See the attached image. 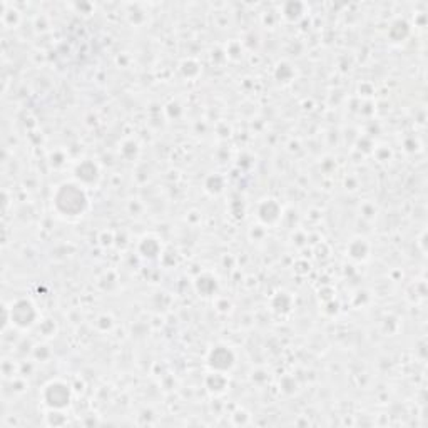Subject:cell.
<instances>
[{
    "instance_id": "obj_1",
    "label": "cell",
    "mask_w": 428,
    "mask_h": 428,
    "mask_svg": "<svg viewBox=\"0 0 428 428\" xmlns=\"http://www.w3.org/2000/svg\"><path fill=\"white\" fill-rule=\"evenodd\" d=\"M44 404L54 410H61L71 404V390L66 383L52 381L44 390Z\"/></svg>"
},
{
    "instance_id": "obj_2",
    "label": "cell",
    "mask_w": 428,
    "mask_h": 428,
    "mask_svg": "<svg viewBox=\"0 0 428 428\" xmlns=\"http://www.w3.org/2000/svg\"><path fill=\"white\" fill-rule=\"evenodd\" d=\"M10 316L12 323H15L19 328H31V326L36 323L37 311L36 307H34L29 300H17V302L12 304Z\"/></svg>"
}]
</instances>
